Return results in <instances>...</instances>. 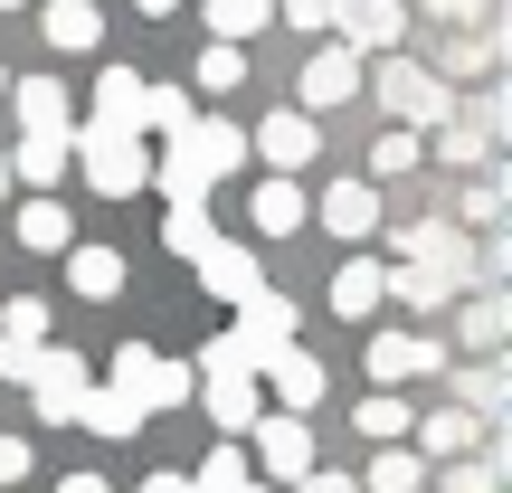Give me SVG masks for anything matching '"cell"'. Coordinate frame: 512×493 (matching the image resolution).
Returning <instances> with one entry per match:
<instances>
[{
	"mask_svg": "<svg viewBox=\"0 0 512 493\" xmlns=\"http://www.w3.org/2000/svg\"><path fill=\"white\" fill-rule=\"evenodd\" d=\"M361 95V57L351 48H313L304 57V114H332V105H351Z\"/></svg>",
	"mask_w": 512,
	"mask_h": 493,
	"instance_id": "cell-17",
	"label": "cell"
},
{
	"mask_svg": "<svg viewBox=\"0 0 512 493\" xmlns=\"http://www.w3.org/2000/svg\"><path fill=\"white\" fill-rule=\"evenodd\" d=\"M266 10H275V0H266Z\"/></svg>",
	"mask_w": 512,
	"mask_h": 493,
	"instance_id": "cell-51",
	"label": "cell"
},
{
	"mask_svg": "<svg viewBox=\"0 0 512 493\" xmlns=\"http://www.w3.org/2000/svg\"><path fill=\"white\" fill-rule=\"evenodd\" d=\"M57 493H114L105 475H57Z\"/></svg>",
	"mask_w": 512,
	"mask_h": 493,
	"instance_id": "cell-44",
	"label": "cell"
},
{
	"mask_svg": "<svg viewBox=\"0 0 512 493\" xmlns=\"http://www.w3.org/2000/svg\"><path fill=\"white\" fill-rule=\"evenodd\" d=\"M19 247H29V256H67L76 247V219L57 200H29V209H19Z\"/></svg>",
	"mask_w": 512,
	"mask_h": 493,
	"instance_id": "cell-28",
	"label": "cell"
},
{
	"mask_svg": "<svg viewBox=\"0 0 512 493\" xmlns=\"http://www.w3.org/2000/svg\"><path fill=\"white\" fill-rule=\"evenodd\" d=\"M294 493H361V484H351V475H332V465H313V475L294 484Z\"/></svg>",
	"mask_w": 512,
	"mask_h": 493,
	"instance_id": "cell-43",
	"label": "cell"
},
{
	"mask_svg": "<svg viewBox=\"0 0 512 493\" xmlns=\"http://www.w3.org/2000/svg\"><path fill=\"white\" fill-rule=\"evenodd\" d=\"M247 152H266V171H275V181H294V171L323 152V124H313V114H285V105H275L266 124L247 133Z\"/></svg>",
	"mask_w": 512,
	"mask_h": 493,
	"instance_id": "cell-11",
	"label": "cell"
},
{
	"mask_svg": "<svg viewBox=\"0 0 512 493\" xmlns=\"http://www.w3.org/2000/svg\"><path fill=\"white\" fill-rule=\"evenodd\" d=\"M238 162H247V133L219 114H190V133H171V152L152 162V190L171 209H209V181H228Z\"/></svg>",
	"mask_w": 512,
	"mask_h": 493,
	"instance_id": "cell-1",
	"label": "cell"
},
{
	"mask_svg": "<svg viewBox=\"0 0 512 493\" xmlns=\"http://www.w3.org/2000/svg\"><path fill=\"white\" fill-rule=\"evenodd\" d=\"M332 29H342V48L351 57H399V38H408V0H342V19H332Z\"/></svg>",
	"mask_w": 512,
	"mask_h": 493,
	"instance_id": "cell-13",
	"label": "cell"
},
{
	"mask_svg": "<svg viewBox=\"0 0 512 493\" xmlns=\"http://www.w3.org/2000/svg\"><path fill=\"white\" fill-rule=\"evenodd\" d=\"M351 484H361V493H427V465L408 456V446H370V465Z\"/></svg>",
	"mask_w": 512,
	"mask_h": 493,
	"instance_id": "cell-25",
	"label": "cell"
},
{
	"mask_svg": "<svg viewBox=\"0 0 512 493\" xmlns=\"http://www.w3.org/2000/svg\"><path fill=\"white\" fill-rule=\"evenodd\" d=\"M285 10V29H304V38H323L332 19H342V0H275Z\"/></svg>",
	"mask_w": 512,
	"mask_h": 493,
	"instance_id": "cell-39",
	"label": "cell"
},
{
	"mask_svg": "<svg viewBox=\"0 0 512 493\" xmlns=\"http://www.w3.org/2000/svg\"><path fill=\"white\" fill-rule=\"evenodd\" d=\"M0 10H29V0H0Z\"/></svg>",
	"mask_w": 512,
	"mask_h": 493,
	"instance_id": "cell-49",
	"label": "cell"
},
{
	"mask_svg": "<svg viewBox=\"0 0 512 493\" xmlns=\"http://www.w3.org/2000/svg\"><path fill=\"white\" fill-rule=\"evenodd\" d=\"M238 484H256L247 475V446H209V465L190 475V493H238Z\"/></svg>",
	"mask_w": 512,
	"mask_h": 493,
	"instance_id": "cell-35",
	"label": "cell"
},
{
	"mask_svg": "<svg viewBox=\"0 0 512 493\" xmlns=\"http://www.w3.org/2000/svg\"><path fill=\"white\" fill-rule=\"evenodd\" d=\"M133 10H152V19H162V10H181V0H133Z\"/></svg>",
	"mask_w": 512,
	"mask_h": 493,
	"instance_id": "cell-46",
	"label": "cell"
},
{
	"mask_svg": "<svg viewBox=\"0 0 512 493\" xmlns=\"http://www.w3.org/2000/svg\"><path fill=\"white\" fill-rule=\"evenodd\" d=\"M380 304H389V266L380 256H342V266H332V313H342V323H370Z\"/></svg>",
	"mask_w": 512,
	"mask_h": 493,
	"instance_id": "cell-16",
	"label": "cell"
},
{
	"mask_svg": "<svg viewBox=\"0 0 512 493\" xmlns=\"http://www.w3.org/2000/svg\"><path fill=\"white\" fill-rule=\"evenodd\" d=\"M361 361L380 389H408V380H446V342H427V332L389 323V332H361Z\"/></svg>",
	"mask_w": 512,
	"mask_h": 493,
	"instance_id": "cell-6",
	"label": "cell"
},
{
	"mask_svg": "<svg viewBox=\"0 0 512 493\" xmlns=\"http://www.w3.org/2000/svg\"><path fill=\"white\" fill-rule=\"evenodd\" d=\"M114 399H133L143 418H171V408H190V361H162L152 342H124L114 351Z\"/></svg>",
	"mask_w": 512,
	"mask_h": 493,
	"instance_id": "cell-5",
	"label": "cell"
},
{
	"mask_svg": "<svg viewBox=\"0 0 512 493\" xmlns=\"http://www.w3.org/2000/svg\"><path fill=\"white\" fill-rule=\"evenodd\" d=\"M0 105H10V67H0Z\"/></svg>",
	"mask_w": 512,
	"mask_h": 493,
	"instance_id": "cell-47",
	"label": "cell"
},
{
	"mask_svg": "<svg viewBox=\"0 0 512 493\" xmlns=\"http://www.w3.org/2000/svg\"><path fill=\"white\" fill-rule=\"evenodd\" d=\"M503 294H465V313H456V332H465V351H503Z\"/></svg>",
	"mask_w": 512,
	"mask_h": 493,
	"instance_id": "cell-33",
	"label": "cell"
},
{
	"mask_svg": "<svg viewBox=\"0 0 512 493\" xmlns=\"http://www.w3.org/2000/svg\"><path fill=\"white\" fill-rule=\"evenodd\" d=\"M247 437H256L247 475H266V484H304V475H313V427H304V418H275V408H266Z\"/></svg>",
	"mask_w": 512,
	"mask_h": 493,
	"instance_id": "cell-8",
	"label": "cell"
},
{
	"mask_svg": "<svg viewBox=\"0 0 512 493\" xmlns=\"http://www.w3.org/2000/svg\"><path fill=\"white\" fill-rule=\"evenodd\" d=\"M437 493H503V446H484V456H456V465H437Z\"/></svg>",
	"mask_w": 512,
	"mask_h": 493,
	"instance_id": "cell-31",
	"label": "cell"
},
{
	"mask_svg": "<svg viewBox=\"0 0 512 493\" xmlns=\"http://www.w3.org/2000/svg\"><path fill=\"white\" fill-rule=\"evenodd\" d=\"M38 351H48V342H0V380H19V389H29V370H38Z\"/></svg>",
	"mask_w": 512,
	"mask_h": 493,
	"instance_id": "cell-40",
	"label": "cell"
},
{
	"mask_svg": "<svg viewBox=\"0 0 512 493\" xmlns=\"http://www.w3.org/2000/svg\"><path fill=\"white\" fill-rule=\"evenodd\" d=\"M238 493H266V484H238Z\"/></svg>",
	"mask_w": 512,
	"mask_h": 493,
	"instance_id": "cell-50",
	"label": "cell"
},
{
	"mask_svg": "<svg viewBox=\"0 0 512 493\" xmlns=\"http://www.w3.org/2000/svg\"><path fill=\"white\" fill-rule=\"evenodd\" d=\"M484 446H494V427L465 418V408H427V418L408 427V456L418 465H456V456H484Z\"/></svg>",
	"mask_w": 512,
	"mask_h": 493,
	"instance_id": "cell-9",
	"label": "cell"
},
{
	"mask_svg": "<svg viewBox=\"0 0 512 493\" xmlns=\"http://www.w3.org/2000/svg\"><path fill=\"white\" fill-rule=\"evenodd\" d=\"M266 19H275L266 0H209V38H219V48H247Z\"/></svg>",
	"mask_w": 512,
	"mask_h": 493,
	"instance_id": "cell-32",
	"label": "cell"
},
{
	"mask_svg": "<svg viewBox=\"0 0 512 493\" xmlns=\"http://www.w3.org/2000/svg\"><path fill=\"white\" fill-rule=\"evenodd\" d=\"M0 190H10V152H0Z\"/></svg>",
	"mask_w": 512,
	"mask_h": 493,
	"instance_id": "cell-48",
	"label": "cell"
},
{
	"mask_svg": "<svg viewBox=\"0 0 512 493\" xmlns=\"http://www.w3.org/2000/svg\"><path fill=\"white\" fill-rule=\"evenodd\" d=\"M86 389H95V380H86V361H76V351H38V370H29V408H38V418L67 427Z\"/></svg>",
	"mask_w": 512,
	"mask_h": 493,
	"instance_id": "cell-14",
	"label": "cell"
},
{
	"mask_svg": "<svg viewBox=\"0 0 512 493\" xmlns=\"http://www.w3.org/2000/svg\"><path fill=\"white\" fill-rule=\"evenodd\" d=\"M190 114H200V95L190 86H143V114H133V133H190Z\"/></svg>",
	"mask_w": 512,
	"mask_h": 493,
	"instance_id": "cell-27",
	"label": "cell"
},
{
	"mask_svg": "<svg viewBox=\"0 0 512 493\" xmlns=\"http://www.w3.org/2000/svg\"><path fill=\"white\" fill-rule=\"evenodd\" d=\"M48 332V294H10L0 304V342H38Z\"/></svg>",
	"mask_w": 512,
	"mask_h": 493,
	"instance_id": "cell-37",
	"label": "cell"
},
{
	"mask_svg": "<svg viewBox=\"0 0 512 493\" xmlns=\"http://www.w3.org/2000/svg\"><path fill=\"white\" fill-rule=\"evenodd\" d=\"M67 294L114 304V294H124V256H114V247H67Z\"/></svg>",
	"mask_w": 512,
	"mask_h": 493,
	"instance_id": "cell-21",
	"label": "cell"
},
{
	"mask_svg": "<svg viewBox=\"0 0 512 493\" xmlns=\"http://www.w3.org/2000/svg\"><path fill=\"white\" fill-rule=\"evenodd\" d=\"M209 238H219V228H209V209H162V247H171V256H200Z\"/></svg>",
	"mask_w": 512,
	"mask_h": 493,
	"instance_id": "cell-36",
	"label": "cell"
},
{
	"mask_svg": "<svg viewBox=\"0 0 512 493\" xmlns=\"http://www.w3.org/2000/svg\"><path fill=\"white\" fill-rule=\"evenodd\" d=\"M10 105H19V124H29V133H67L76 124V95L57 86V76H19Z\"/></svg>",
	"mask_w": 512,
	"mask_h": 493,
	"instance_id": "cell-19",
	"label": "cell"
},
{
	"mask_svg": "<svg viewBox=\"0 0 512 493\" xmlns=\"http://www.w3.org/2000/svg\"><path fill=\"white\" fill-rule=\"evenodd\" d=\"M494 209H503V181H475V190H465V219H475V228H494Z\"/></svg>",
	"mask_w": 512,
	"mask_h": 493,
	"instance_id": "cell-41",
	"label": "cell"
},
{
	"mask_svg": "<svg viewBox=\"0 0 512 493\" xmlns=\"http://www.w3.org/2000/svg\"><path fill=\"white\" fill-rule=\"evenodd\" d=\"M351 427H361L370 446H408V427H418V408H408L399 389H370V399L351 408Z\"/></svg>",
	"mask_w": 512,
	"mask_h": 493,
	"instance_id": "cell-24",
	"label": "cell"
},
{
	"mask_svg": "<svg viewBox=\"0 0 512 493\" xmlns=\"http://www.w3.org/2000/svg\"><path fill=\"white\" fill-rule=\"evenodd\" d=\"M247 86V48H219V38H209V48H200V86H190V95H238Z\"/></svg>",
	"mask_w": 512,
	"mask_h": 493,
	"instance_id": "cell-34",
	"label": "cell"
},
{
	"mask_svg": "<svg viewBox=\"0 0 512 493\" xmlns=\"http://www.w3.org/2000/svg\"><path fill=\"white\" fill-rule=\"evenodd\" d=\"M256 389L275 399V418H304V408H323V389H332V380H323V361L294 342V351H275V361L256 370Z\"/></svg>",
	"mask_w": 512,
	"mask_h": 493,
	"instance_id": "cell-10",
	"label": "cell"
},
{
	"mask_svg": "<svg viewBox=\"0 0 512 493\" xmlns=\"http://www.w3.org/2000/svg\"><path fill=\"white\" fill-rule=\"evenodd\" d=\"M427 76H437V86H446V76H494V38H484V29H456Z\"/></svg>",
	"mask_w": 512,
	"mask_h": 493,
	"instance_id": "cell-30",
	"label": "cell"
},
{
	"mask_svg": "<svg viewBox=\"0 0 512 493\" xmlns=\"http://www.w3.org/2000/svg\"><path fill=\"white\" fill-rule=\"evenodd\" d=\"M190 399H200L209 418L228 427V437H247V427L266 418V389H256V370L238 361V342H228V332L200 351V370H190Z\"/></svg>",
	"mask_w": 512,
	"mask_h": 493,
	"instance_id": "cell-3",
	"label": "cell"
},
{
	"mask_svg": "<svg viewBox=\"0 0 512 493\" xmlns=\"http://www.w3.org/2000/svg\"><path fill=\"white\" fill-rule=\"evenodd\" d=\"M370 105L389 114V133H427V124H446V114H456V86H437L418 57H380V76H370Z\"/></svg>",
	"mask_w": 512,
	"mask_h": 493,
	"instance_id": "cell-4",
	"label": "cell"
},
{
	"mask_svg": "<svg viewBox=\"0 0 512 493\" xmlns=\"http://www.w3.org/2000/svg\"><path fill=\"white\" fill-rule=\"evenodd\" d=\"M399 171H418V133H380L370 143V181H399Z\"/></svg>",
	"mask_w": 512,
	"mask_h": 493,
	"instance_id": "cell-38",
	"label": "cell"
},
{
	"mask_svg": "<svg viewBox=\"0 0 512 493\" xmlns=\"http://www.w3.org/2000/svg\"><path fill=\"white\" fill-rule=\"evenodd\" d=\"M389 294H399L408 313H446L465 294V275H446V266H389Z\"/></svg>",
	"mask_w": 512,
	"mask_h": 493,
	"instance_id": "cell-22",
	"label": "cell"
},
{
	"mask_svg": "<svg viewBox=\"0 0 512 493\" xmlns=\"http://www.w3.org/2000/svg\"><path fill=\"white\" fill-rule=\"evenodd\" d=\"M133 114H143V76H133V67H105V76H95V114H86V124L133 133Z\"/></svg>",
	"mask_w": 512,
	"mask_h": 493,
	"instance_id": "cell-26",
	"label": "cell"
},
{
	"mask_svg": "<svg viewBox=\"0 0 512 493\" xmlns=\"http://www.w3.org/2000/svg\"><path fill=\"white\" fill-rule=\"evenodd\" d=\"M76 427H95V437H133V427H152L133 399H114V389H86L76 399Z\"/></svg>",
	"mask_w": 512,
	"mask_h": 493,
	"instance_id": "cell-29",
	"label": "cell"
},
{
	"mask_svg": "<svg viewBox=\"0 0 512 493\" xmlns=\"http://www.w3.org/2000/svg\"><path fill=\"white\" fill-rule=\"evenodd\" d=\"M427 19H446V29H475V19H484V0H427Z\"/></svg>",
	"mask_w": 512,
	"mask_h": 493,
	"instance_id": "cell-42",
	"label": "cell"
},
{
	"mask_svg": "<svg viewBox=\"0 0 512 493\" xmlns=\"http://www.w3.org/2000/svg\"><path fill=\"white\" fill-rule=\"evenodd\" d=\"M190 266H200V285L219 294V304H247V294H266V256H256V247H238V238H209L200 256H190Z\"/></svg>",
	"mask_w": 512,
	"mask_h": 493,
	"instance_id": "cell-12",
	"label": "cell"
},
{
	"mask_svg": "<svg viewBox=\"0 0 512 493\" xmlns=\"http://www.w3.org/2000/svg\"><path fill=\"white\" fill-rule=\"evenodd\" d=\"M143 493H190V475H143Z\"/></svg>",
	"mask_w": 512,
	"mask_h": 493,
	"instance_id": "cell-45",
	"label": "cell"
},
{
	"mask_svg": "<svg viewBox=\"0 0 512 493\" xmlns=\"http://www.w3.org/2000/svg\"><path fill=\"white\" fill-rule=\"evenodd\" d=\"M67 133H76V124H67ZM67 133H29V143L10 152V181H29L38 200H48V190H57V171H67Z\"/></svg>",
	"mask_w": 512,
	"mask_h": 493,
	"instance_id": "cell-23",
	"label": "cell"
},
{
	"mask_svg": "<svg viewBox=\"0 0 512 493\" xmlns=\"http://www.w3.org/2000/svg\"><path fill=\"white\" fill-rule=\"evenodd\" d=\"M247 219H256V238H294V228L313 219V200H304V190H294V181H256Z\"/></svg>",
	"mask_w": 512,
	"mask_h": 493,
	"instance_id": "cell-20",
	"label": "cell"
},
{
	"mask_svg": "<svg viewBox=\"0 0 512 493\" xmlns=\"http://www.w3.org/2000/svg\"><path fill=\"white\" fill-rule=\"evenodd\" d=\"M294 332H304V313H294V294H247V304H238V332H228V342H238V361L247 370H266L275 361V351H294Z\"/></svg>",
	"mask_w": 512,
	"mask_h": 493,
	"instance_id": "cell-7",
	"label": "cell"
},
{
	"mask_svg": "<svg viewBox=\"0 0 512 493\" xmlns=\"http://www.w3.org/2000/svg\"><path fill=\"white\" fill-rule=\"evenodd\" d=\"M67 162L86 171L105 200H133V190H152V152H143V133L86 124V114H76V133H67Z\"/></svg>",
	"mask_w": 512,
	"mask_h": 493,
	"instance_id": "cell-2",
	"label": "cell"
},
{
	"mask_svg": "<svg viewBox=\"0 0 512 493\" xmlns=\"http://www.w3.org/2000/svg\"><path fill=\"white\" fill-rule=\"evenodd\" d=\"M313 219H323L332 238L361 256V247H370V228H380V190H370V181H332L323 200H313Z\"/></svg>",
	"mask_w": 512,
	"mask_h": 493,
	"instance_id": "cell-15",
	"label": "cell"
},
{
	"mask_svg": "<svg viewBox=\"0 0 512 493\" xmlns=\"http://www.w3.org/2000/svg\"><path fill=\"white\" fill-rule=\"evenodd\" d=\"M38 38H48L57 57H86V48H105V10H95V0H48V10H38Z\"/></svg>",
	"mask_w": 512,
	"mask_h": 493,
	"instance_id": "cell-18",
	"label": "cell"
}]
</instances>
